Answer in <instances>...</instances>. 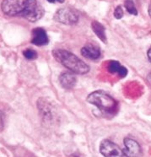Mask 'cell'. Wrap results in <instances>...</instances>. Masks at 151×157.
I'll return each instance as SVG.
<instances>
[{
    "instance_id": "cell-2",
    "label": "cell",
    "mask_w": 151,
    "mask_h": 157,
    "mask_svg": "<svg viewBox=\"0 0 151 157\" xmlns=\"http://www.w3.org/2000/svg\"><path fill=\"white\" fill-rule=\"evenodd\" d=\"M87 102L98 108L100 113L107 117H113L117 113V101L103 90H96L87 96Z\"/></svg>"
},
{
    "instance_id": "cell-14",
    "label": "cell",
    "mask_w": 151,
    "mask_h": 157,
    "mask_svg": "<svg viewBox=\"0 0 151 157\" xmlns=\"http://www.w3.org/2000/svg\"><path fill=\"white\" fill-rule=\"evenodd\" d=\"M123 16V8L121 6H117L115 10H114V17L117 19V20H120Z\"/></svg>"
},
{
    "instance_id": "cell-8",
    "label": "cell",
    "mask_w": 151,
    "mask_h": 157,
    "mask_svg": "<svg viewBox=\"0 0 151 157\" xmlns=\"http://www.w3.org/2000/svg\"><path fill=\"white\" fill-rule=\"evenodd\" d=\"M81 54L84 58H86L89 60H97L101 55V50L97 45L86 44L81 49Z\"/></svg>"
},
{
    "instance_id": "cell-10",
    "label": "cell",
    "mask_w": 151,
    "mask_h": 157,
    "mask_svg": "<svg viewBox=\"0 0 151 157\" xmlns=\"http://www.w3.org/2000/svg\"><path fill=\"white\" fill-rule=\"evenodd\" d=\"M108 72L111 74H117L120 77L124 78L127 75V69L117 61H110L107 66Z\"/></svg>"
},
{
    "instance_id": "cell-1",
    "label": "cell",
    "mask_w": 151,
    "mask_h": 157,
    "mask_svg": "<svg viewBox=\"0 0 151 157\" xmlns=\"http://www.w3.org/2000/svg\"><path fill=\"white\" fill-rule=\"evenodd\" d=\"M1 9L9 16H21L36 22L44 15V9L37 0H3Z\"/></svg>"
},
{
    "instance_id": "cell-6",
    "label": "cell",
    "mask_w": 151,
    "mask_h": 157,
    "mask_svg": "<svg viewBox=\"0 0 151 157\" xmlns=\"http://www.w3.org/2000/svg\"><path fill=\"white\" fill-rule=\"evenodd\" d=\"M124 149L123 150L126 157H141L142 149L136 140L131 138H125L123 140Z\"/></svg>"
},
{
    "instance_id": "cell-4",
    "label": "cell",
    "mask_w": 151,
    "mask_h": 157,
    "mask_svg": "<svg viewBox=\"0 0 151 157\" xmlns=\"http://www.w3.org/2000/svg\"><path fill=\"white\" fill-rule=\"evenodd\" d=\"M79 14L77 11L68 7L59 9L54 14V20L57 22L66 25H75L79 21Z\"/></svg>"
},
{
    "instance_id": "cell-18",
    "label": "cell",
    "mask_w": 151,
    "mask_h": 157,
    "mask_svg": "<svg viewBox=\"0 0 151 157\" xmlns=\"http://www.w3.org/2000/svg\"><path fill=\"white\" fill-rule=\"evenodd\" d=\"M147 56H148V58H149V62L151 63V48L148 50Z\"/></svg>"
},
{
    "instance_id": "cell-9",
    "label": "cell",
    "mask_w": 151,
    "mask_h": 157,
    "mask_svg": "<svg viewBox=\"0 0 151 157\" xmlns=\"http://www.w3.org/2000/svg\"><path fill=\"white\" fill-rule=\"evenodd\" d=\"M59 82L62 88L66 90H70L74 88L76 85L75 74L72 72H65L62 73L59 76Z\"/></svg>"
},
{
    "instance_id": "cell-17",
    "label": "cell",
    "mask_w": 151,
    "mask_h": 157,
    "mask_svg": "<svg viewBox=\"0 0 151 157\" xmlns=\"http://www.w3.org/2000/svg\"><path fill=\"white\" fill-rule=\"evenodd\" d=\"M147 81L148 83H149V85L151 86V73H149V74L147 75Z\"/></svg>"
},
{
    "instance_id": "cell-11",
    "label": "cell",
    "mask_w": 151,
    "mask_h": 157,
    "mask_svg": "<svg viewBox=\"0 0 151 157\" xmlns=\"http://www.w3.org/2000/svg\"><path fill=\"white\" fill-rule=\"evenodd\" d=\"M91 27L94 33L98 36L100 40L103 42H107V35H106V29L98 21H94L91 24Z\"/></svg>"
},
{
    "instance_id": "cell-3",
    "label": "cell",
    "mask_w": 151,
    "mask_h": 157,
    "mask_svg": "<svg viewBox=\"0 0 151 157\" xmlns=\"http://www.w3.org/2000/svg\"><path fill=\"white\" fill-rule=\"evenodd\" d=\"M52 55L57 61L75 75H86L89 73V67L87 63L71 52L64 49H57L52 52Z\"/></svg>"
},
{
    "instance_id": "cell-13",
    "label": "cell",
    "mask_w": 151,
    "mask_h": 157,
    "mask_svg": "<svg viewBox=\"0 0 151 157\" xmlns=\"http://www.w3.org/2000/svg\"><path fill=\"white\" fill-rule=\"evenodd\" d=\"M23 55L24 57L26 59H29V60H33V59H36L37 58V53L36 52L33 50V49H26L23 52Z\"/></svg>"
},
{
    "instance_id": "cell-7",
    "label": "cell",
    "mask_w": 151,
    "mask_h": 157,
    "mask_svg": "<svg viewBox=\"0 0 151 157\" xmlns=\"http://www.w3.org/2000/svg\"><path fill=\"white\" fill-rule=\"evenodd\" d=\"M49 39L47 32L44 29L37 27L32 31V39L31 43L37 47H43L48 44Z\"/></svg>"
},
{
    "instance_id": "cell-5",
    "label": "cell",
    "mask_w": 151,
    "mask_h": 157,
    "mask_svg": "<svg viewBox=\"0 0 151 157\" xmlns=\"http://www.w3.org/2000/svg\"><path fill=\"white\" fill-rule=\"evenodd\" d=\"M100 152L104 157H125L120 147L108 140L101 141L100 144Z\"/></svg>"
},
{
    "instance_id": "cell-16",
    "label": "cell",
    "mask_w": 151,
    "mask_h": 157,
    "mask_svg": "<svg viewBox=\"0 0 151 157\" xmlns=\"http://www.w3.org/2000/svg\"><path fill=\"white\" fill-rule=\"evenodd\" d=\"M3 127H4V120H3V115L0 112V130L3 128Z\"/></svg>"
},
{
    "instance_id": "cell-19",
    "label": "cell",
    "mask_w": 151,
    "mask_h": 157,
    "mask_svg": "<svg viewBox=\"0 0 151 157\" xmlns=\"http://www.w3.org/2000/svg\"><path fill=\"white\" fill-rule=\"evenodd\" d=\"M149 16L151 17V2H150V4H149Z\"/></svg>"
},
{
    "instance_id": "cell-12",
    "label": "cell",
    "mask_w": 151,
    "mask_h": 157,
    "mask_svg": "<svg viewBox=\"0 0 151 157\" xmlns=\"http://www.w3.org/2000/svg\"><path fill=\"white\" fill-rule=\"evenodd\" d=\"M124 6L126 8L127 11L131 14H134V15H137L138 11L137 9L134 5V3L132 0H126L125 3H124Z\"/></svg>"
},
{
    "instance_id": "cell-15",
    "label": "cell",
    "mask_w": 151,
    "mask_h": 157,
    "mask_svg": "<svg viewBox=\"0 0 151 157\" xmlns=\"http://www.w3.org/2000/svg\"><path fill=\"white\" fill-rule=\"evenodd\" d=\"M47 2L51 3V4H55V3H60V4H62L64 3L65 0H47Z\"/></svg>"
}]
</instances>
